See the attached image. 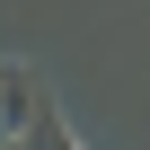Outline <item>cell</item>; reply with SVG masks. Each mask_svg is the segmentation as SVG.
<instances>
[{
  "instance_id": "cell-1",
  "label": "cell",
  "mask_w": 150,
  "mask_h": 150,
  "mask_svg": "<svg viewBox=\"0 0 150 150\" xmlns=\"http://www.w3.org/2000/svg\"><path fill=\"white\" fill-rule=\"evenodd\" d=\"M0 141H35V150H71V141H80L27 62H0Z\"/></svg>"
}]
</instances>
